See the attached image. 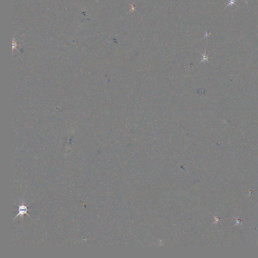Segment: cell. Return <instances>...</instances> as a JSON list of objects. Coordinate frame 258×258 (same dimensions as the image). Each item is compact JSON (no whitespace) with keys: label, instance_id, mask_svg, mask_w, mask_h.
Segmentation results:
<instances>
[{"label":"cell","instance_id":"3","mask_svg":"<svg viewBox=\"0 0 258 258\" xmlns=\"http://www.w3.org/2000/svg\"><path fill=\"white\" fill-rule=\"evenodd\" d=\"M135 7L134 6V5H131V10H130V11H132V10H133V11H134V10H135Z\"/></svg>","mask_w":258,"mask_h":258},{"label":"cell","instance_id":"2","mask_svg":"<svg viewBox=\"0 0 258 258\" xmlns=\"http://www.w3.org/2000/svg\"><path fill=\"white\" fill-rule=\"evenodd\" d=\"M229 4L226 5V8H227V7L231 6L233 5H236L235 4V3L236 2V0H229Z\"/></svg>","mask_w":258,"mask_h":258},{"label":"cell","instance_id":"1","mask_svg":"<svg viewBox=\"0 0 258 258\" xmlns=\"http://www.w3.org/2000/svg\"><path fill=\"white\" fill-rule=\"evenodd\" d=\"M31 202L29 204H28V205H29L30 203H31ZM18 206V207H19V209H18V211H19V213L18 214L15 216V217L14 218V219H13V220H14V219H16V218L18 217V216H20L21 217H22V218H23V215L24 214H27L28 215L30 218H31L30 216L29 215L27 214V212L28 211H29V209L27 208V206H25L24 203H22V205H18V204H17ZM32 219V218H31Z\"/></svg>","mask_w":258,"mask_h":258}]
</instances>
